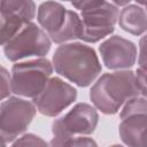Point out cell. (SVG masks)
Segmentation results:
<instances>
[{
  "label": "cell",
  "instance_id": "277c9868",
  "mask_svg": "<svg viewBox=\"0 0 147 147\" xmlns=\"http://www.w3.org/2000/svg\"><path fill=\"white\" fill-rule=\"evenodd\" d=\"M53 74V65L49 60L38 57L17 62L11 68V93L34 99L45 88Z\"/></svg>",
  "mask_w": 147,
  "mask_h": 147
},
{
  "label": "cell",
  "instance_id": "7a4b0ae2",
  "mask_svg": "<svg viewBox=\"0 0 147 147\" xmlns=\"http://www.w3.org/2000/svg\"><path fill=\"white\" fill-rule=\"evenodd\" d=\"M139 95H141V92L134 72L131 70L103 74L90 91V99L94 108L106 115L116 114L127 100Z\"/></svg>",
  "mask_w": 147,
  "mask_h": 147
},
{
  "label": "cell",
  "instance_id": "ba28073f",
  "mask_svg": "<svg viewBox=\"0 0 147 147\" xmlns=\"http://www.w3.org/2000/svg\"><path fill=\"white\" fill-rule=\"evenodd\" d=\"M34 15L36 3L31 0H0V45L5 46Z\"/></svg>",
  "mask_w": 147,
  "mask_h": 147
},
{
  "label": "cell",
  "instance_id": "30bf717a",
  "mask_svg": "<svg viewBox=\"0 0 147 147\" xmlns=\"http://www.w3.org/2000/svg\"><path fill=\"white\" fill-rule=\"evenodd\" d=\"M103 64L111 70L131 68L137 60L136 45L121 36H111L99 46Z\"/></svg>",
  "mask_w": 147,
  "mask_h": 147
},
{
  "label": "cell",
  "instance_id": "8fae6325",
  "mask_svg": "<svg viewBox=\"0 0 147 147\" xmlns=\"http://www.w3.org/2000/svg\"><path fill=\"white\" fill-rule=\"evenodd\" d=\"M68 9L56 1H45L39 5L37 20L40 28L48 34L56 33L64 24Z\"/></svg>",
  "mask_w": 147,
  "mask_h": 147
},
{
  "label": "cell",
  "instance_id": "ac0fdd59",
  "mask_svg": "<svg viewBox=\"0 0 147 147\" xmlns=\"http://www.w3.org/2000/svg\"><path fill=\"white\" fill-rule=\"evenodd\" d=\"M61 147H98V144L92 138L85 136H78L67 139Z\"/></svg>",
  "mask_w": 147,
  "mask_h": 147
},
{
  "label": "cell",
  "instance_id": "2e32d148",
  "mask_svg": "<svg viewBox=\"0 0 147 147\" xmlns=\"http://www.w3.org/2000/svg\"><path fill=\"white\" fill-rule=\"evenodd\" d=\"M10 147H49V145L39 136L33 133H25L17 138Z\"/></svg>",
  "mask_w": 147,
  "mask_h": 147
},
{
  "label": "cell",
  "instance_id": "44dd1931",
  "mask_svg": "<svg viewBox=\"0 0 147 147\" xmlns=\"http://www.w3.org/2000/svg\"><path fill=\"white\" fill-rule=\"evenodd\" d=\"M0 147H6V141L3 140V138L0 136Z\"/></svg>",
  "mask_w": 147,
  "mask_h": 147
},
{
  "label": "cell",
  "instance_id": "9c48e42d",
  "mask_svg": "<svg viewBox=\"0 0 147 147\" xmlns=\"http://www.w3.org/2000/svg\"><path fill=\"white\" fill-rule=\"evenodd\" d=\"M77 99V90L59 77H51L41 93L33 99L36 109L45 116L55 117Z\"/></svg>",
  "mask_w": 147,
  "mask_h": 147
},
{
  "label": "cell",
  "instance_id": "4fadbf2b",
  "mask_svg": "<svg viewBox=\"0 0 147 147\" xmlns=\"http://www.w3.org/2000/svg\"><path fill=\"white\" fill-rule=\"evenodd\" d=\"M117 22L122 30L133 36H141L147 29V14L144 7L130 3L123 7Z\"/></svg>",
  "mask_w": 147,
  "mask_h": 147
},
{
  "label": "cell",
  "instance_id": "8992f818",
  "mask_svg": "<svg viewBox=\"0 0 147 147\" xmlns=\"http://www.w3.org/2000/svg\"><path fill=\"white\" fill-rule=\"evenodd\" d=\"M51 45L52 41L48 34L31 22L3 46V53L9 61L16 62L31 56L42 57L49 52Z\"/></svg>",
  "mask_w": 147,
  "mask_h": 147
},
{
  "label": "cell",
  "instance_id": "d6986e66",
  "mask_svg": "<svg viewBox=\"0 0 147 147\" xmlns=\"http://www.w3.org/2000/svg\"><path fill=\"white\" fill-rule=\"evenodd\" d=\"M134 76H136L138 87L141 92V95L146 96V69H141V68L137 69Z\"/></svg>",
  "mask_w": 147,
  "mask_h": 147
},
{
  "label": "cell",
  "instance_id": "ffe728a7",
  "mask_svg": "<svg viewBox=\"0 0 147 147\" xmlns=\"http://www.w3.org/2000/svg\"><path fill=\"white\" fill-rule=\"evenodd\" d=\"M113 5H115L117 8H118V6L121 7H125V6H127V5H130L131 3V1L130 0H125V1H117V0H115V1H110Z\"/></svg>",
  "mask_w": 147,
  "mask_h": 147
},
{
  "label": "cell",
  "instance_id": "5b68a950",
  "mask_svg": "<svg viewBox=\"0 0 147 147\" xmlns=\"http://www.w3.org/2000/svg\"><path fill=\"white\" fill-rule=\"evenodd\" d=\"M98 121L99 115L94 107L85 102L75 105L67 114L53 122V139L49 147H61L69 138L93 133L96 129Z\"/></svg>",
  "mask_w": 147,
  "mask_h": 147
},
{
  "label": "cell",
  "instance_id": "3957f363",
  "mask_svg": "<svg viewBox=\"0 0 147 147\" xmlns=\"http://www.w3.org/2000/svg\"><path fill=\"white\" fill-rule=\"evenodd\" d=\"M71 5L80 10L83 22L80 39L85 42H98L114 31L119 9L110 1L84 0L71 2Z\"/></svg>",
  "mask_w": 147,
  "mask_h": 147
},
{
  "label": "cell",
  "instance_id": "6da1fadb",
  "mask_svg": "<svg viewBox=\"0 0 147 147\" xmlns=\"http://www.w3.org/2000/svg\"><path fill=\"white\" fill-rule=\"evenodd\" d=\"M55 71L80 87L90 86L101 74V63L95 51L83 42L59 46L53 54Z\"/></svg>",
  "mask_w": 147,
  "mask_h": 147
},
{
  "label": "cell",
  "instance_id": "9a60e30c",
  "mask_svg": "<svg viewBox=\"0 0 147 147\" xmlns=\"http://www.w3.org/2000/svg\"><path fill=\"white\" fill-rule=\"evenodd\" d=\"M147 111V102H146V96H134L127 100L119 114V118L124 119L130 116H136V115H146Z\"/></svg>",
  "mask_w": 147,
  "mask_h": 147
},
{
  "label": "cell",
  "instance_id": "5bb4252c",
  "mask_svg": "<svg viewBox=\"0 0 147 147\" xmlns=\"http://www.w3.org/2000/svg\"><path fill=\"white\" fill-rule=\"evenodd\" d=\"M83 34V22L79 15L74 10L67 11V18L63 26L54 34L49 36L51 41L55 44H65L68 41L80 39Z\"/></svg>",
  "mask_w": 147,
  "mask_h": 147
},
{
  "label": "cell",
  "instance_id": "7402d4cb",
  "mask_svg": "<svg viewBox=\"0 0 147 147\" xmlns=\"http://www.w3.org/2000/svg\"><path fill=\"white\" fill-rule=\"evenodd\" d=\"M109 147H123V146H121V145H111Z\"/></svg>",
  "mask_w": 147,
  "mask_h": 147
},
{
  "label": "cell",
  "instance_id": "52a82bcc",
  "mask_svg": "<svg viewBox=\"0 0 147 147\" xmlns=\"http://www.w3.org/2000/svg\"><path fill=\"white\" fill-rule=\"evenodd\" d=\"M36 107L20 96H9L0 105V136L6 142L15 141L31 124Z\"/></svg>",
  "mask_w": 147,
  "mask_h": 147
},
{
  "label": "cell",
  "instance_id": "7c38bea8",
  "mask_svg": "<svg viewBox=\"0 0 147 147\" xmlns=\"http://www.w3.org/2000/svg\"><path fill=\"white\" fill-rule=\"evenodd\" d=\"M146 115L130 116L118 125V133L127 147H146Z\"/></svg>",
  "mask_w": 147,
  "mask_h": 147
},
{
  "label": "cell",
  "instance_id": "e0dca14e",
  "mask_svg": "<svg viewBox=\"0 0 147 147\" xmlns=\"http://www.w3.org/2000/svg\"><path fill=\"white\" fill-rule=\"evenodd\" d=\"M11 93V80L10 74L6 68L0 65V100L9 98Z\"/></svg>",
  "mask_w": 147,
  "mask_h": 147
}]
</instances>
